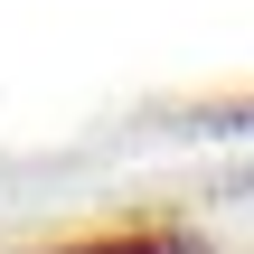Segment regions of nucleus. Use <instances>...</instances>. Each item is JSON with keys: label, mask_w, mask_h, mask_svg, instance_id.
Instances as JSON below:
<instances>
[{"label": "nucleus", "mask_w": 254, "mask_h": 254, "mask_svg": "<svg viewBox=\"0 0 254 254\" xmlns=\"http://www.w3.org/2000/svg\"><path fill=\"white\" fill-rule=\"evenodd\" d=\"M57 254H179L170 236H104V245H57Z\"/></svg>", "instance_id": "nucleus-1"}]
</instances>
